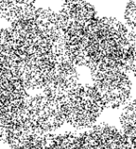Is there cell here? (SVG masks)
Segmentation results:
<instances>
[{
	"label": "cell",
	"instance_id": "cell-1",
	"mask_svg": "<svg viewBox=\"0 0 136 149\" xmlns=\"http://www.w3.org/2000/svg\"><path fill=\"white\" fill-rule=\"evenodd\" d=\"M26 91L17 73L0 69V125L17 123L19 112L30 98Z\"/></svg>",
	"mask_w": 136,
	"mask_h": 149
},
{
	"label": "cell",
	"instance_id": "cell-2",
	"mask_svg": "<svg viewBox=\"0 0 136 149\" xmlns=\"http://www.w3.org/2000/svg\"><path fill=\"white\" fill-rule=\"evenodd\" d=\"M66 121L74 127L82 128L87 126V114L85 109V102L69 105L67 104V118Z\"/></svg>",
	"mask_w": 136,
	"mask_h": 149
},
{
	"label": "cell",
	"instance_id": "cell-3",
	"mask_svg": "<svg viewBox=\"0 0 136 149\" xmlns=\"http://www.w3.org/2000/svg\"><path fill=\"white\" fill-rule=\"evenodd\" d=\"M11 29L16 38H34L35 20L17 21L11 23Z\"/></svg>",
	"mask_w": 136,
	"mask_h": 149
},
{
	"label": "cell",
	"instance_id": "cell-4",
	"mask_svg": "<svg viewBox=\"0 0 136 149\" xmlns=\"http://www.w3.org/2000/svg\"><path fill=\"white\" fill-rule=\"evenodd\" d=\"M87 2L63 4V8L59 12L63 17L69 20H84V11Z\"/></svg>",
	"mask_w": 136,
	"mask_h": 149
},
{
	"label": "cell",
	"instance_id": "cell-5",
	"mask_svg": "<svg viewBox=\"0 0 136 149\" xmlns=\"http://www.w3.org/2000/svg\"><path fill=\"white\" fill-rule=\"evenodd\" d=\"M103 26V37H112L119 39L122 36L120 23L114 18H103L101 19Z\"/></svg>",
	"mask_w": 136,
	"mask_h": 149
},
{
	"label": "cell",
	"instance_id": "cell-6",
	"mask_svg": "<svg viewBox=\"0 0 136 149\" xmlns=\"http://www.w3.org/2000/svg\"><path fill=\"white\" fill-rule=\"evenodd\" d=\"M100 50L103 56H116L119 58L122 53L119 39L112 37H103L100 42Z\"/></svg>",
	"mask_w": 136,
	"mask_h": 149
},
{
	"label": "cell",
	"instance_id": "cell-7",
	"mask_svg": "<svg viewBox=\"0 0 136 149\" xmlns=\"http://www.w3.org/2000/svg\"><path fill=\"white\" fill-rule=\"evenodd\" d=\"M120 88L100 91L103 95V100H104L105 107L118 108V107L122 105V102L120 100Z\"/></svg>",
	"mask_w": 136,
	"mask_h": 149
},
{
	"label": "cell",
	"instance_id": "cell-8",
	"mask_svg": "<svg viewBox=\"0 0 136 149\" xmlns=\"http://www.w3.org/2000/svg\"><path fill=\"white\" fill-rule=\"evenodd\" d=\"M85 22L83 20H69L66 30V36L69 37H81L83 38L85 34Z\"/></svg>",
	"mask_w": 136,
	"mask_h": 149
},
{
	"label": "cell",
	"instance_id": "cell-9",
	"mask_svg": "<svg viewBox=\"0 0 136 149\" xmlns=\"http://www.w3.org/2000/svg\"><path fill=\"white\" fill-rule=\"evenodd\" d=\"M102 38H98L94 36H85L83 37L84 49H85V56H98L102 55L100 50V42Z\"/></svg>",
	"mask_w": 136,
	"mask_h": 149
},
{
	"label": "cell",
	"instance_id": "cell-10",
	"mask_svg": "<svg viewBox=\"0 0 136 149\" xmlns=\"http://www.w3.org/2000/svg\"><path fill=\"white\" fill-rule=\"evenodd\" d=\"M67 41V49L69 56H84L85 57V49H84L83 38L81 37H69L65 36Z\"/></svg>",
	"mask_w": 136,
	"mask_h": 149
},
{
	"label": "cell",
	"instance_id": "cell-11",
	"mask_svg": "<svg viewBox=\"0 0 136 149\" xmlns=\"http://www.w3.org/2000/svg\"><path fill=\"white\" fill-rule=\"evenodd\" d=\"M85 91H86V99L85 102H89V104H96L98 106H101L103 108H105V102L103 100V95L100 91V90L97 87L93 86H85Z\"/></svg>",
	"mask_w": 136,
	"mask_h": 149
},
{
	"label": "cell",
	"instance_id": "cell-12",
	"mask_svg": "<svg viewBox=\"0 0 136 149\" xmlns=\"http://www.w3.org/2000/svg\"><path fill=\"white\" fill-rule=\"evenodd\" d=\"M64 73H73L76 71V66L73 64L69 55H61L54 57V69Z\"/></svg>",
	"mask_w": 136,
	"mask_h": 149
},
{
	"label": "cell",
	"instance_id": "cell-13",
	"mask_svg": "<svg viewBox=\"0 0 136 149\" xmlns=\"http://www.w3.org/2000/svg\"><path fill=\"white\" fill-rule=\"evenodd\" d=\"M52 43L51 37H34V51L36 55L50 54V48Z\"/></svg>",
	"mask_w": 136,
	"mask_h": 149
},
{
	"label": "cell",
	"instance_id": "cell-14",
	"mask_svg": "<svg viewBox=\"0 0 136 149\" xmlns=\"http://www.w3.org/2000/svg\"><path fill=\"white\" fill-rule=\"evenodd\" d=\"M18 21L35 20V5H27L16 3Z\"/></svg>",
	"mask_w": 136,
	"mask_h": 149
},
{
	"label": "cell",
	"instance_id": "cell-15",
	"mask_svg": "<svg viewBox=\"0 0 136 149\" xmlns=\"http://www.w3.org/2000/svg\"><path fill=\"white\" fill-rule=\"evenodd\" d=\"M85 34L86 36L103 38V26L101 19L90 20L85 22Z\"/></svg>",
	"mask_w": 136,
	"mask_h": 149
},
{
	"label": "cell",
	"instance_id": "cell-16",
	"mask_svg": "<svg viewBox=\"0 0 136 149\" xmlns=\"http://www.w3.org/2000/svg\"><path fill=\"white\" fill-rule=\"evenodd\" d=\"M122 124H136V101L132 102L125 107L120 116Z\"/></svg>",
	"mask_w": 136,
	"mask_h": 149
},
{
	"label": "cell",
	"instance_id": "cell-17",
	"mask_svg": "<svg viewBox=\"0 0 136 149\" xmlns=\"http://www.w3.org/2000/svg\"><path fill=\"white\" fill-rule=\"evenodd\" d=\"M100 71H119V58L116 57V56H103L100 65Z\"/></svg>",
	"mask_w": 136,
	"mask_h": 149
},
{
	"label": "cell",
	"instance_id": "cell-18",
	"mask_svg": "<svg viewBox=\"0 0 136 149\" xmlns=\"http://www.w3.org/2000/svg\"><path fill=\"white\" fill-rule=\"evenodd\" d=\"M50 54L53 57L61 56V55H67L68 49H67L66 38L52 39V43H51V48H50Z\"/></svg>",
	"mask_w": 136,
	"mask_h": 149
},
{
	"label": "cell",
	"instance_id": "cell-19",
	"mask_svg": "<svg viewBox=\"0 0 136 149\" xmlns=\"http://www.w3.org/2000/svg\"><path fill=\"white\" fill-rule=\"evenodd\" d=\"M0 15L7 21L15 22L18 21L17 19V8L16 4L14 5H0Z\"/></svg>",
	"mask_w": 136,
	"mask_h": 149
},
{
	"label": "cell",
	"instance_id": "cell-20",
	"mask_svg": "<svg viewBox=\"0 0 136 149\" xmlns=\"http://www.w3.org/2000/svg\"><path fill=\"white\" fill-rule=\"evenodd\" d=\"M50 20L35 21V36H36V37H50V32H49V23H50Z\"/></svg>",
	"mask_w": 136,
	"mask_h": 149
},
{
	"label": "cell",
	"instance_id": "cell-21",
	"mask_svg": "<svg viewBox=\"0 0 136 149\" xmlns=\"http://www.w3.org/2000/svg\"><path fill=\"white\" fill-rule=\"evenodd\" d=\"M103 55L98 56H85V65L91 70V73L100 71V65Z\"/></svg>",
	"mask_w": 136,
	"mask_h": 149
},
{
	"label": "cell",
	"instance_id": "cell-22",
	"mask_svg": "<svg viewBox=\"0 0 136 149\" xmlns=\"http://www.w3.org/2000/svg\"><path fill=\"white\" fill-rule=\"evenodd\" d=\"M125 19L128 24L136 22V0H130L125 9Z\"/></svg>",
	"mask_w": 136,
	"mask_h": 149
},
{
	"label": "cell",
	"instance_id": "cell-23",
	"mask_svg": "<svg viewBox=\"0 0 136 149\" xmlns=\"http://www.w3.org/2000/svg\"><path fill=\"white\" fill-rule=\"evenodd\" d=\"M54 11L49 8H35V21L50 20L52 19Z\"/></svg>",
	"mask_w": 136,
	"mask_h": 149
},
{
	"label": "cell",
	"instance_id": "cell-24",
	"mask_svg": "<svg viewBox=\"0 0 136 149\" xmlns=\"http://www.w3.org/2000/svg\"><path fill=\"white\" fill-rule=\"evenodd\" d=\"M96 19H100V18L97 17V12L94 7L87 2L85 6V11H84V20L90 21V20H96Z\"/></svg>",
	"mask_w": 136,
	"mask_h": 149
},
{
	"label": "cell",
	"instance_id": "cell-25",
	"mask_svg": "<svg viewBox=\"0 0 136 149\" xmlns=\"http://www.w3.org/2000/svg\"><path fill=\"white\" fill-rule=\"evenodd\" d=\"M122 134L132 139L136 137V124H122Z\"/></svg>",
	"mask_w": 136,
	"mask_h": 149
},
{
	"label": "cell",
	"instance_id": "cell-26",
	"mask_svg": "<svg viewBox=\"0 0 136 149\" xmlns=\"http://www.w3.org/2000/svg\"><path fill=\"white\" fill-rule=\"evenodd\" d=\"M16 3L27 4V5H35V0H16Z\"/></svg>",
	"mask_w": 136,
	"mask_h": 149
},
{
	"label": "cell",
	"instance_id": "cell-27",
	"mask_svg": "<svg viewBox=\"0 0 136 149\" xmlns=\"http://www.w3.org/2000/svg\"><path fill=\"white\" fill-rule=\"evenodd\" d=\"M16 0H0V5H14Z\"/></svg>",
	"mask_w": 136,
	"mask_h": 149
},
{
	"label": "cell",
	"instance_id": "cell-28",
	"mask_svg": "<svg viewBox=\"0 0 136 149\" xmlns=\"http://www.w3.org/2000/svg\"><path fill=\"white\" fill-rule=\"evenodd\" d=\"M130 32H133V34L136 36V23H133V24H130Z\"/></svg>",
	"mask_w": 136,
	"mask_h": 149
},
{
	"label": "cell",
	"instance_id": "cell-29",
	"mask_svg": "<svg viewBox=\"0 0 136 149\" xmlns=\"http://www.w3.org/2000/svg\"><path fill=\"white\" fill-rule=\"evenodd\" d=\"M79 2H87V0H69L68 3H79Z\"/></svg>",
	"mask_w": 136,
	"mask_h": 149
},
{
	"label": "cell",
	"instance_id": "cell-30",
	"mask_svg": "<svg viewBox=\"0 0 136 149\" xmlns=\"http://www.w3.org/2000/svg\"><path fill=\"white\" fill-rule=\"evenodd\" d=\"M0 16H1V15H0Z\"/></svg>",
	"mask_w": 136,
	"mask_h": 149
}]
</instances>
